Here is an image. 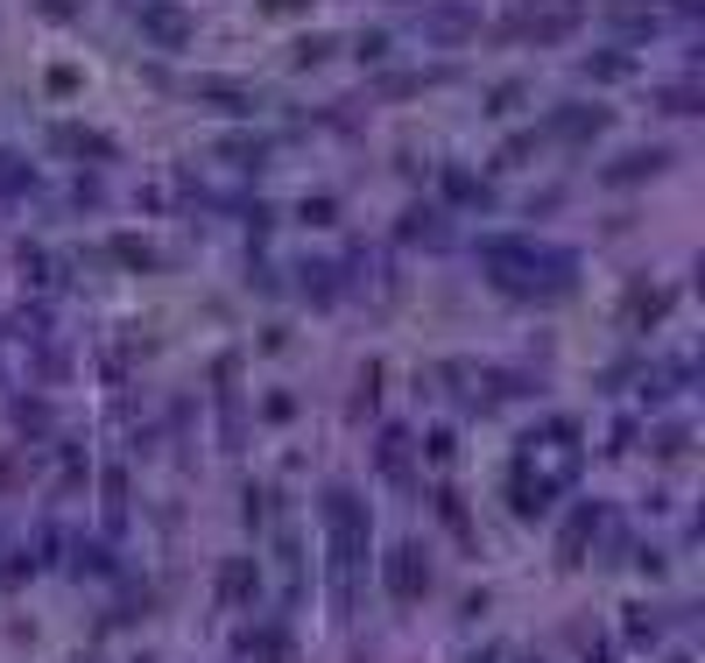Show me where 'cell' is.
I'll use <instances>...</instances> for the list:
<instances>
[{
  "mask_svg": "<svg viewBox=\"0 0 705 663\" xmlns=\"http://www.w3.org/2000/svg\"><path fill=\"white\" fill-rule=\"evenodd\" d=\"M479 262L515 297H536V290L550 297V290L572 282V254H550V248H536V240H479Z\"/></svg>",
  "mask_w": 705,
  "mask_h": 663,
  "instance_id": "obj_1",
  "label": "cell"
},
{
  "mask_svg": "<svg viewBox=\"0 0 705 663\" xmlns=\"http://www.w3.org/2000/svg\"><path fill=\"white\" fill-rule=\"evenodd\" d=\"M325 544H332V571H339V593H347V579L360 571V557H367V502L353 487L325 494Z\"/></svg>",
  "mask_w": 705,
  "mask_h": 663,
  "instance_id": "obj_2",
  "label": "cell"
},
{
  "mask_svg": "<svg viewBox=\"0 0 705 663\" xmlns=\"http://www.w3.org/2000/svg\"><path fill=\"white\" fill-rule=\"evenodd\" d=\"M381 586H388L396 607H416V600L430 593V557L416 544H396V551H388V565H381Z\"/></svg>",
  "mask_w": 705,
  "mask_h": 663,
  "instance_id": "obj_3",
  "label": "cell"
},
{
  "mask_svg": "<svg viewBox=\"0 0 705 663\" xmlns=\"http://www.w3.org/2000/svg\"><path fill=\"white\" fill-rule=\"evenodd\" d=\"M599 530H607V502H579L572 522L558 530V565H586V551H593Z\"/></svg>",
  "mask_w": 705,
  "mask_h": 663,
  "instance_id": "obj_4",
  "label": "cell"
},
{
  "mask_svg": "<svg viewBox=\"0 0 705 663\" xmlns=\"http://www.w3.org/2000/svg\"><path fill=\"white\" fill-rule=\"evenodd\" d=\"M134 22H142V36L162 43V50H184V43H191V14L177 8V0H142Z\"/></svg>",
  "mask_w": 705,
  "mask_h": 663,
  "instance_id": "obj_5",
  "label": "cell"
},
{
  "mask_svg": "<svg viewBox=\"0 0 705 663\" xmlns=\"http://www.w3.org/2000/svg\"><path fill=\"white\" fill-rule=\"evenodd\" d=\"M254 593H262V565L254 557H227L219 565V607H247Z\"/></svg>",
  "mask_w": 705,
  "mask_h": 663,
  "instance_id": "obj_6",
  "label": "cell"
},
{
  "mask_svg": "<svg viewBox=\"0 0 705 663\" xmlns=\"http://www.w3.org/2000/svg\"><path fill=\"white\" fill-rule=\"evenodd\" d=\"M599 128H607V107H564L558 120H550V134H558V142H593Z\"/></svg>",
  "mask_w": 705,
  "mask_h": 663,
  "instance_id": "obj_7",
  "label": "cell"
},
{
  "mask_svg": "<svg viewBox=\"0 0 705 663\" xmlns=\"http://www.w3.org/2000/svg\"><path fill=\"white\" fill-rule=\"evenodd\" d=\"M664 148H628V156L621 162H613V170H607V184H642V177H656V170H664Z\"/></svg>",
  "mask_w": 705,
  "mask_h": 663,
  "instance_id": "obj_8",
  "label": "cell"
},
{
  "mask_svg": "<svg viewBox=\"0 0 705 663\" xmlns=\"http://www.w3.org/2000/svg\"><path fill=\"white\" fill-rule=\"evenodd\" d=\"M198 99H212L219 113H254V107H262L247 85H227V79H198Z\"/></svg>",
  "mask_w": 705,
  "mask_h": 663,
  "instance_id": "obj_9",
  "label": "cell"
},
{
  "mask_svg": "<svg viewBox=\"0 0 705 663\" xmlns=\"http://www.w3.org/2000/svg\"><path fill=\"white\" fill-rule=\"evenodd\" d=\"M670 297H678V290H649V282H635V290H628V318H635V325H664Z\"/></svg>",
  "mask_w": 705,
  "mask_h": 663,
  "instance_id": "obj_10",
  "label": "cell"
},
{
  "mask_svg": "<svg viewBox=\"0 0 705 663\" xmlns=\"http://www.w3.org/2000/svg\"><path fill=\"white\" fill-rule=\"evenodd\" d=\"M402 240L438 248V240H445V213H438V205H410V213H402Z\"/></svg>",
  "mask_w": 705,
  "mask_h": 663,
  "instance_id": "obj_11",
  "label": "cell"
},
{
  "mask_svg": "<svg viewBox=\"0 0 705 663\" xmlns=\"http://www.w3.org/2000/svg\"><path fill=\"white\" fill-rule=\"evenodd\" d=\"M381 473L410 487V431H388V438H381Z\"/></svg>",
  "mask_w": 705,
  "mask_h": 663,
  "instance_id": "obj_12",
  "label": "cell"
},
{
  "mask_svg": "<svg viewBox=\"0 0 705 663\" xmlns=\"http://www.w3.org/2000/svg\"><path fill=\"white\" fill-rule=\"evenodd\" d=\"M445 198H452V205H487V184H479L473 170H459V162H452V170H445Z\"/></svg>",
  "mask_w": 705,
  "mask_h": 663,
  "instance_id": "obj_13",
  "label": "cell"
},
{
  "mask_svg": "<svg viewBox=\"0 0 705 663\" xmlns=\"http://www.w3.org/2000/svg\"><path fill=\"white\" fill-rule=\"evenodd\" d=\"M22 191H36V170H28L22 156H8V148H0V198H22Z\"/></svg>",
  "mask_w": 705,
  "mask_h": 663,
  "instance_id": "obj_14",
  "label": "cell"
},
{
  "mask_svg": "<svg viewBox=\"0 0 705 663\" xmlns=\"http://www.w3.org/2000/svg\"><path fill=\"white\" fill-rule=\"evenodd\" d=\"M438 516H445V530H452L459 544H473V516H466V502H459L452 487H438Z\"/></svg>",
  "mask_w": 705,
  "mask_h": 663,
  "instance_id": "obj_15",
  "label": "cell"
},
{
  "mask_svg": "<svg viewBox=\"0 0 705 663\" xmlns=\"http://www.w3.org/2000/svg\"><path fill=\"white\" fill-rule=\"evenodd\" d=\"M57 142H64V148H78V156H113V142H107V134H85V128H64Z\"/></svg>",
  "mask_w": 705,
  "mask_h": 663,
  "instance_id": "obj_16",
  "label": "cell"
},
{
  "mask_svg": "<svg viewBox=\"0 0 705 663\" xmlns=\"http://www.w3.org/2000/svg\"><path fill=\"white\" fill-rule=\"evenodd\" d=\"M113 254H120L127 268H156V248H148V240H134V233H120V240H113Z\"/></svg>",
  "mask_w": 705,
  "mask_h": 663,
  "instance_id": "obj_17",
  "label": "cell"
},
{
  "mask_svg": "<svg viewBox=\"0 0 705 663\" xmlns=\"http://www.w3.org/2000/svg\"><path fill=\"white\" fill-rule=\"evenodd\" d=\"M628 636H635V642H656V636H664L656 607H628Z\"/></svg>",
  "mask_w": 705,
  "mask_h": 663,
  "instance_id": "obj_18",
  "label": "cell"
},
{
  "mask_svg": "<svg viewBox=\"0 0 705 663\" xmlns=\"http://www.w3.org/2000/svg\"><path fill=\"white\" fill-rule=\"evenodd\" d=\"M586 79H628V57L607 50V57H586Z\"/></svg>",
  "mask_w": 705,
  "mask_h": 663,
  "instance_id": "obj_19",
  "label": "cell"
},
{
  "mask_svg": "<svg viewBox=\"0 0 705 663\" xmlns=\"http://www.w3.org/2000/svg\"><path fill=\"white\" fill-rule=\"evenodd\" d=\"M325 57H332V36H304L296 43V64H325Z\"/></svg>",
  "mask_w": 705,
  "mask_h": 663,
  "instance_id": "obj_20",
  "label": "cell"
},
{
  "mask_svg": "<svg viewBox=\"0 0 705 663\" xmlns=\"http://www.w3.org/2000/svg\"><path fill=\"white\" fill-rule=\"evenodd\" d=\"M360 57H367V64H381V57H388V36H381V28H367V36H360Z\"/></svg>",
  "mask_w": 705,
  "mask_h": 663,
  "instance_id": "obj_21",
  "label": "cell"
},
{
  "mask_svg": "<svg viewBox=\"0 0 705 663\" xmlns=\"http://www.w3.org/2000/svg\"><path fill=\"white\" fill-rule=\"evenodd\" d=\"M332 213H339L332 198H304V219H311V226H332Z\"/></svg>",
  "mask_w": 705,
  "mask_h": 663,
  "instance_id": "obj_22",
  "label": "cell"
},
{
  "mask_svg": "<svg viewBox=\"0 0 705 663\" xmlns=\"http://www.w3.org/2000/svg\"><path fill=\"white\" fill-rule=\"evenodd\" d=\"M296 8H304V0H268V14H296Z\"/></svg>",
  "mask_w": 705,
  "mask_h": 663,
  "instance_id": "obj_23",
  "label": "cell"
},
{
  "mask_svg": "<svg viewBox=\"0 0 705 663\" xmlns=\"http://www.w3.org/2000/svg\"><path fill=\"white\" fill-rule=\"evenodd\" d=\"M670 663H692V656H670Z\"/></svg>",
  "mask_w": 705,
  "mask_h": 663,
  "instance_id": "obj_24",
  "label": "cell"
}]
</instances>
